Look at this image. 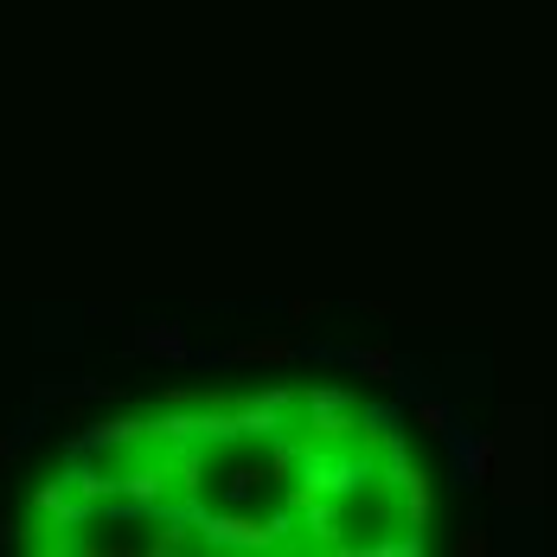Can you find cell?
<instances>
[{
  "instance_id": "277c9868",
  "label": "cell",
  "mask_w": 557,
  "mask_h": 557,
  "mask_svg": "<svg viewBox=\"0 0 557 557\" xmlns=\"http://www.w3.org/2000/svg\"><path fill=\"white\" fill-rule=\"evenodd\" d=\"M455 552H461V557H481V552H487V539H481V532H461V539H455Z\"/></svg>"
},
{
  "instance_id": "6da1fadb",
  "label": "cell",
  "mask_w": 557,
  "mask_h": 557,
  "mask_svg": "<svg viewBox=\"0 0 557 557\" xmlns=\"http://www.w3.org/2000/svg\"><path fill=\"white\" fill-rule=\"evenodd\" d=\"M352 366H359L366 379H397V359H391L385 346H359V352H352Z\"/></svg>"
},
{
  "instance_id": "3957f363",
  "label": "cell",
  "mask_w": 557,
  "mask_h": 557,
  "mask_svg": "<svg viewBox=\"0 0 557 557\" xmlns=\"http://www.w3.org/2000/svg\"><path fill=\"white\" fill-rule=\"evenodd\" d=\"M295 346L288 339H257V346H244V359H288Z\"/></svg>"
},
{
  "instance_id": "7a4b0ae2",
  "label": "cell",
  "mask_w": 557,
  "mask_h": 557,
  "mask_svg": "<svg viewBox=\"0 0 557 557\" xmlns=\"http://www.w3.org/2000/svg\"><path fill=\"white\" fill-rule=\"evenodd\" d=\"M417 430L423 436H448V410L443 404H417Z\"/></svg>"
}]
</instances>
